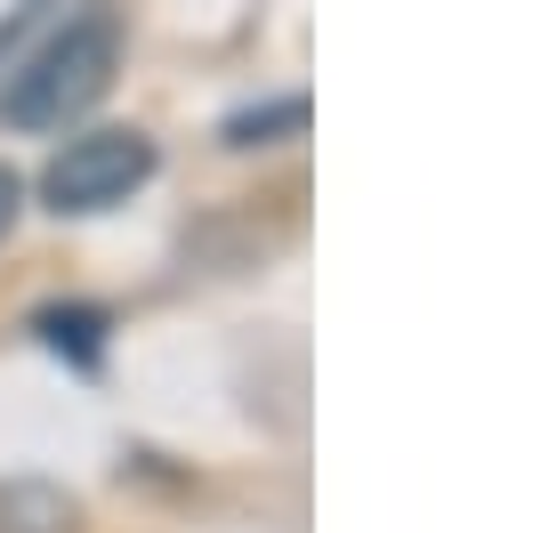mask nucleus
Segmentation results:
<instances>
[{
    "instance_id": "7ed1b4c3",
    "label": "nucleus",
    "mask_w": 557,
    "mask_h": 533,
    "mask_svg": "<svg viewBox=\"0 0 557 533\" xmlns=\"http://www.w3.org/2000/svg\"><path fill=\"white\" fill-rule=\"evenodd\" d=\"M0 533H73V501L57 485L16 478V485H0Z\"/></svg>"
},
{
    "instance_id": "f257e3e1",
    "label": "nucleus",
    "mask_w": 557,
    "mask_h": 533,
    "mask_svg": "<svg viewBox=\"0 0 557 533\" xmlns=\"http://www.w3.org/2000/svg\"><path fill=\"white\" fill-rule=\"evenodd\" d=\"M113 73H122V16L89 9L0 89V122L9 129H65L73 113H89L113 89Z\"/></svg>"
},
{
    "instance_id": "39448f33",
    "label": "nucleus",
    "mask_w": 557,
    "mask_h": 533,
    "mask_svg": "<svg viewBox=\"0 0 557 533\" xmlns=\"http://www.w3.org/2000/svg\"><path fill=\"white\" fill-rule=\"evenodd\" d=\"M307 129V98H275V106H251L226 122V138L235 146H275V138H299Z\"/></svg>"
},
{
    "instance_id": "f03ea898",
    "label": "nucleus",
    "mask_w": 557,
    "mask_h": 533,
    "mask_svg": "<svg viewBox=\"0 0 557 533\" xmlns=\"http://www.w3.org/2000/svg\"><path fill=\"white\" fill-rule=\"evenodd\" d=\"M146 178H153V138H146V129H89V138H73L65 154L49 162L41 195H49V211L89 219V211L129 202Z\"/></svg>"
},
{
    "instance_id": "20e7f679",
    "label": "nucleus",
    "mask_w": 557,
    "mask_h": 533,
    "mask_svg": "<svg viewBox=\"0 0 557 533\" xmlns=\"http://www.w3.org/2000/svg\"><path fill=\"white\" fill-rule=\"evenodd\" d=\"M41 339L57 356H73L82 372H98V356H106V315L98 308H49L41 315Z\"/></svg>"
},
{
    "instance_id": "423d86ee",
    "label": "nucleus",
    "mask_w": 557,
    "mask_h": 533,
    "mask_svg": "<svg viewBox=\"0 0 557 533\" xmlns=\"http://www.w3.org/2000/svg\"><path fill=\"white\" fill-rule=\"evenodd\" d=\"M9 219H16V178L0 170V235H9Z\"/></svg>"
}]
</instances>
